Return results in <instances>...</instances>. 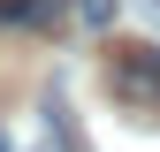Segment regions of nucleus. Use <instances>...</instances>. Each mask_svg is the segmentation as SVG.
I'll use <instances>...</instances> for the list:
<instances>
[{
    "label": "nucleus",
    "instance_id": "nucleus-1",
    "mask_svg": "<svg viewBox=\"0 0 160 152\" xmlns=\"http://www.w3.org/2000/svg\"><path fill=\"white\" fill-rule=\"evenodd\" d=\"M107 91H114V107H122V114L160 122V46L114 38V46H107Z\"/></svg>",
    "mask_w": 160,
    "mask_h": 152
},
{
    "label": "nucleus",
    "instance_id": "nucleus-4",
    "mask_svg": "<svg viewBox=\"0 0 160 152\" xmlns=\"http://www.w3.org/2000/svg\"><path fill=\"white\" fill-rule=\"evenodd\" d=\"M76 15H84V31H114V0H76Z\"/></svg>",
    "mask_w": 160,
    "mask_h": 152
},
{
    "label": "nucleus",
    "instance_id": "nucleus-3",
    "mask_svg": "<svg viewBox=\"0 0 160 152\" xmlns=\"http://www.w3.org/2000/svg\"><path fill=\"white\" fill-rule=\"evenodd\" d=\"M31 152H76V129H69L61 107H38V122H31Z\"/></svg>",
    "mask_w": 160,
    "mask_h": 152
},
{
    "label": "nucleus",
    "instance_id": "nucleus-2",
    "mask_svg": "<svg viewBox=\"0 0 160 152\" xmlns=\"http://www.w3.org/2000/svg\"><path fill=\"white\" fill-rule=\"evenodd\" d=\"M61 0H0V31H53Z\"/></svg>",
    "mask_w": 160,
    "mask_h": 152
}]
</instances>
